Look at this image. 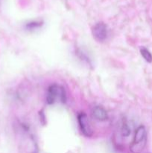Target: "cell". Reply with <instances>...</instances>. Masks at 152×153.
Masks as SVG:
<instances>
[{
	"instance_id": "obj_1",
	"label": "cell",
	"mask_w": 152,
	"mask_h": 153,
	"mask_svg": "<svg viewBox=\"0 0 152 153\" xmlns=\"http://www.w3.org/2000/svg\"><path fill=\"white\" fill-rule=\"evenodd\" d=\"M146 130L143 126H140L137 128L134 134V140L131 143L130 149L133 153H140L144 149L147 140Z\"/></svg>"
},
{
	"instance_id": "obj_2",
	"label": "cell",
	"mask_w": 152,
	"mask_h": 153,
	"mask_svg": "<svg viewBox=\"0 0 152 153\" xmlns=\"http://www.w3.org/2000/svg\"><path fill=\"white\" fill-rule=\"evenodd\" d=\"M62 103L66 101V94L63 87L58 85H52L48 89L46 101L48 104H54L57 101Z\"/></svg>"
},
{
	"instance_id": "obj_3",
	"label": "cell",
	"mask_w": 152,
	"mask_h": 153,
	"mask_svg": "<svg viewBox=\"0 0 152 153\" xmlns=\"http://www.w3.org/2000/svg\"><path fill=\"white\" fill-rule=\"evenodd\" d=\"M77 122L83 135L91 137L92 135V130L91 128L89 118L85 113H80L77 115Z\"/></svg>"
},
{
	"instance_id": "obj_4",
	"label": "cell",
	"mask_w": 152,
	"mask_h": 153,
	"mask_svg": "<svg viewBox=\"0 0 152 153\" xmlns=\"http://www.w3.org/2000/svg\"><path fill=\"white\" fill-rule=\"evenodd\" d=\"M107 27L103 22H98L92 28V34L98 41H104L107 37Z\"/></svg>"
},
{
	"instance_id": "obj_5",
	"label": "cell",
	"mask_w": 152,
	"mask_h": 153,
	"mask_svg": "<svg viewBox=\"0 0 152 153\" xmlns=\"http://www.w3.org/2000/svg\"><path fill=\"white\" fill-rule=\"evenodd\" d=\"M92 117L99 121H104L107 120L108 115L104 108L101 106H95L92 110Z\"/></svg>"
},
{
	"instance_id": "obj_6",
	"label": "cell",
	"mask_w": 152,
	"mask_h": 153,
	"mask_svg": "<svg viewBox=\"0 0 152 153\" xmlns=\"http://www.w3.org/2000/svg\"><path fill=\"white\" fill-rule=\"evenodd\" d=\"M140 52H141L142 56L143 57V58H144L147 62H152V55L147 49H145V48H142V49H140Z\"/></svg>"
},
{
	"instance_id": "obj_7",
	"label": "cell",
	"mask_w": 152,
	"mask_h": 153,
	"mask_svg": "<svg viewBox=\"0 0 152 153\" xmlns=\"http://www.w3.org/2000/svg\"><path fill=\"white\" fill-rule=\"evenodd\" d=\"M41 25H42V22H31L27 24L26 28H28V30H34V29H36V28H40Z\"/></svg>"
},
{
	"instance_id": "obj_8",
	"label": "cell",
	"mask_w": 152,
	"mask_h": 153,
	"mask_svg": "<svg viewBox=\"0 0 152 153\" xmlns=\"http://www.w3.org/2000/svg\"><path fill=\"white\" fill-rule=\"evenodd\" d=\"M122 133L124 137H128L131 133V129L127 124H123L122 127Z\"/></svg>"
}]
</instances>
